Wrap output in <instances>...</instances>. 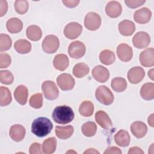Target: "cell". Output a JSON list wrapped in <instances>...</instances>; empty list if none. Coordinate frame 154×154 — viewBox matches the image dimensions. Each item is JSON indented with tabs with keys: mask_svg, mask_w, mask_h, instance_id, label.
Masks as SVG:
<instances>
[{
	"mask_svg": "<svg viewBox=\"0 0 154 154\" xmlns=\"http://www.w3.org/2000/svg\"><path fill=\"white\" fill-rule=\"evenodd\" d=\"M74 112L72 108L67 105L57 106L53 111L52 117L53 120L58 124H67L74 119Z\"/></svg>",
	"mask_w": 154,
	"mask_h": 154,
	"instance_id": "6da1fadb",
	"label": "cell"
},
{
	"mask_svg": "<svg viewBox=\"0 0 154 154\" xmlns=\"http://www.w3.org/2000/svg\"><path fill=\"white\" fill-rule=\"evenodd\" d=\"M53 125L51 121L46 117H38L31 125V132L38 137H43L48 135L52 129Z\"/></svg>",
	"mask_w": 154,
	"mask_h": 154,
	"instance_id": "7a4b0ae2",
	"label": "cell"
},
{
	"mask_svg": "<svg viewBox=\"0 0 154 154\" xmlns=\"http://www.w3.org/2000/svg\"><path fill=\"white\" fill-rule=\"evenodd\" d=\"M95 97L100 103L105 105H109L114 101L112 93L105 85H100L96 89Z\"/></svg>",
	"mask_w": 154,
	"mask_h": 154,
	"instance_id": "3957f363",
	"label": "cell"
},
{
	"mask_svg": "<svg viewBox=\"0 0 154 154\" xmlns=\"http://www.w3.org/2000/svg\"><path fill=\"white\" fill-rule=\"evenodd\" d=\"M60 41L55 35H48L46 36L42 42V49L47 54H54L58 49Z\"/></svg>",
	"mask_w": 154,
	"mask_h": 154,
	"instance_id": "277c9868",
	"label": "cell"
},
{
	"mask_svg": "<svg viewBox=\"0 0 154 154\" xmlns=\"http://www.w3.org/2000/svg\"><path fill=\"white\" fill-rule=\"evenodd\" d=\"M42 90L45 97L48 100H55L58 98L59 90L54 82L45 81L42 83Z\"/></svg>",
	"mask_w": 154,
	"mask_h": 154,
	"instance_id": "5b68a950",
	"label": "cell"
},
{
	"mask_svg": "<svg viewBox=\"0 0 154 154\" xmlns=\"http://www.w3.org/2000/svg\"><path fill=\"white\" fill-rule=\"evenodd\" d=\"M101 25V18L100 16L94 12L88 13L84 18V26L90 31L97 29Z\"/></svg>",
	"mask_w": 154,
	"mask_h": 154,
	"instance_id": "8992f818",
	"label": "cell"
},
{
	"mask_svg": "<svg viewBox=\"0 0 154 154\" xmlns=\"http://www.w3.org/2000/svg\"><path fill=\"white\" fill-rule=\"evenodd\" d=\"M86 48L84 44L80 41L72 42L68 48V53L70 57L78 59L83 57L85 53Z\"/></svg>",
	"mask_w": 154,
	"mask_h": 154,
	"instance_id": "52a82bcc",
	"label": "cell"
},
{
	"mask_svg": "<svg viewBox=\"0 0 154 154\" xmlns=\"http://www.w3.org/2000/svg\"><path fill=\"white\" fill-rule=\"evenodd\" d=\"M82 27L81 24L76 22L68 23L64 29V34L69 39L73 40L78 37L81 34Z\"/></svg>",
	"mask_w": 154,
	"mask_h": 154,
	"instance_id": "ba28073f",
	"label": "cell"
},
{
	"mask_svg": "<svg viewBox=\"0 0 154 154\" xmlns=\"http://www.w3.org/2000/svg\"><path fill=\"white\" fill-rule=\"evenodd\" d=\"M57 82L59 87L64 91L70 90L73 88L75 81L69 73H62L57 78Z\"/></svg>",
	"mask_w": 154,
	"mask_h": 154,
	"instance_id": "9c48e42d",
	"label": "cell"
},
{
	"mask_svg": "<svg viewBox=\"0 0 154 154\" xmlns=\"http://www.w3.org/2000/svg\"><path fill=\"white\" fill-rule=\"evenodd\" d=\"M150 42V37L149 34L144 31L138 32L132 38L133 45L138 49L147 48Z\"/></svg>",
	"mask_w": 154,
	"mask_h": 154,
	"instance_id": "30bf717a",
	"label": "cell"
},
{
	"mask_svg": "<svg viewBox=\"0 0 154 154\" xmlns=\"http://www.w3.org/2000/svg\"><path fill=\"white\" fill-rule=\"evenodd\" d=\"M127 76L129 81L131 84H136L143 79L145 76V72L142 67L136 66L131 68L128 71Z\"/></svg>",
	"mask_w": 154,
	"mask_h": 154,
	"instance_id": "8fae6325",
	"label": "cell"
},
{
	"mask_svg": "<svg viewBox=\"0 0 154 154\" xmlns=\"http://www.w3.org/2000/svg\"><path fill=\"white\" fill-rule=\"evenodd\" d=\"M117 54L121 61L128 62L132 58V49L126 43H121L117 48Z\"/></svg>",
	"mask_w": 154,
	"mask_h": 154,
	"instance_id": "7c38bea8",
	"label": "cell"
},
{
	"mask_svg": "<svg viewBox=\"0 0 154 154\" xmlns=\"http://www.w3.org/2000/svg\"><path fill=\"white\" fill-rule=\"evenodd\" d=\"M91 72L94 79L99 82H105L109 77V70L101 65L95 66Z\"/></svg>",
	"mask_w": 154,
	"mask_h": 154,
	"instance_id": "4fadbf2b",
	"label": "cell"
},
{
	"mask_svg": "<svg viewBox=\"0 0 154 154\" xmlns=\"http://www.w3.org/2000/svg\"><path fill=\"white\" fill-rule=\"evenodd\" d=\"M152 16L151 11L146 7L137 10L134 14V20L140 24H144L149 22Z\"/></svg>",
	"mask_w": 154,
	"mask_h": 154,
	"instance_id": "5bb4252c",
	"label": "cell"
},
{
	"mask_svg": "<svg viewBox=\"0 0 154 154\" xmlns=\"http://www.w3.org/2000/svg\"><path fill=\"white\" fill-rule=\"evenodd\" d=\"M140 61L144 67H152L154 65L153 48H147L142 51L140 55Z\"/></svg>",
	"mask_w": 154,
	"mask_h": 154,
	"instance_id": "9a60e30c",
	"label": "cell"
},
{
	"mask_svg": "<svg viewBox=\"0 0 154 154\" xmlns=\"http://www.w3.org/2000/svg\"><path fill=\"white\" fill-rule=\"evenodd\" d=\"M105 12L109 17L116 18L120 16L122 12V7L119 2L111 1L106 4Z\"/></svg>",
	"mask_w": 154,
	"mask_h": 154,
	"instance_id": "2e32d148",
	"label": "cell"
},
{
	"mask_svg": "<svg viewBox=\"0 0 154 154\" xmlns=\"http://www.w3.org/2000/svg\"><path fill=\"white\" fill-rule=\"evenodd\" d=\"M26 131L25 128L21 125H12L10 129L9 134L11 138L16 141H21L25 137Z\"/></svg>",
	"mask_w": 154,
	"mask_h": 154,
	"instance_id": "e0dca14e",
	"label": "cell"
},
{
	"mask_svg": "<svg viewBox=\"0 0 154 154\" xmlns=\"http://www.w3.org/2000/svg\"><path fill=\"white\" fill-rule=\"evenodd\" d=\"M131 131L135 137L141 138L146 135L147 132V127L144 122L136 121L131 124Z\"/></svg>",
	"mask_w": 154,
	"mask_h": 154,
	"instance_id": "ac0fdd59",
	"label": "cell"
},
{
	"mask_svg": "<svg viewBox=\"0 0 154 154\" xmlns=\"http://www.w3.org/2000/svg\"><path fill=\"white\" fill-rule=\"evenodd\" d=\"M95 120L97 124L103 129H109L112 125L109 116L103 111L99 110L96 112Z\"/></svg>",
	"mask_w": 154,
	"mask_h": 154,
	"instance_id": "d6986e66",
	"label": "cell"
},
{
	"mask_svg": "<svg viewBox=\"0 0 154 154\" xmlns=\"http://www.w3.org/2000/svg\"><path fill=\"white\" fill-rule=\"evenodd\" d=\"M120 33L124 36H130L132 35L135 30L134 23L129 20H123L121 21L118 26Z\"/></svg>",
	"mask_w": 154,
	"mask_h": 154,
	"instance_id": "ffe728a7",
	"label": "cell"
},
{
	"mask_svg": "<svg viewBox=\"0 0 154 154\" xmlns=\"http://www.w3.org/2000/svg\"><path fill=\"white\" fill-rule=\"evenodd\" d=\"M28 95V88L23 85H20L16 87L14 92L16 100L20 105H25L27 102Z\"/></svg>",
	"mask_w": 154,
	"mask_h": 154,
	"instance_id": "44dd1931",
	"label": "cell"
},
{
	"mask_svg": "<svg viewBox=\"0 0 154 154\" xmlns=\"http://www.w3.org/2000/svg\"><path fill=\"white\" fill-rule=\"evenodd\" d=\"M114 138L116 143L120 147H127L130 143V135L129 133L125 130L121 129L119 131L114 135Z\"/></svg>",
	"mask_w": 154,
	"mask_h": 154,
	"instance_id": "7402d4cb",
	"label": "cell"
},
{
	"mask_svg": "<svg viewBox=\"0 0 154 154\" xmlns=\"http://www.w3.org/2000/svg\"><path fill=\"white\" fill-rule=\"evenodd\" d=\"M53 64L57 70L64 71L69 66V60L66 55L63 54H58L54 57Z\"/></svg>",
	"mask_w": 154,
	"mask_h": 154,
	"instance_id": "603a6c76",
	"label": "cell"
},
{
	"mask_svg": "<svg viewBox=\"0 0 154 154\" xmlns=\"http://www.w3.org/2000/svg\"><path fill=\"white\" fill-rule=\"evenodd\" d=\"M6 28L10 33H18L22 29L23 23L17 17H12L7 20L6 23Z\"/></svg>",
	"mask_w": 154,
	"mask_h": 154,
	"instance_id": "cb8c5ba5",
	"label": "cell"
},
{
	"mask_svg": "<svg viewBox=\"0 0 154 154\" xmlns=\"http://www.w3.org/2000/svg\"><path fill=\"white\" fill-rule=\"evenodd\" d=\"M74 131V128L71 125L60 126H57L55 129V132L57 137L62 140H66L70 138Z\"/></svg>",
	"mask_w": 154,
	"mask_h": 154,
	"instance_id": "d4e9b609",
	"label": "cell"
},
{
	"mask_svg": "<svg viewBox=\"0 0 154 154\" xmlns=\"http://www.w3.org/2000/svg\"><path fill=\"white\" fill-rule=\"evenodd\" d=\"M140 95L146 100H150L154 98V84L152 82L144 84L141 88Z\"/></svg>",
	"mask_w": 154,
	"mask_h": 154,
	"instance_id": "484cf974",
	"label": "cell"
},
{
	"mask_svg": "<svg viewBox=\"0 0 154 154\" xmlns=\"http://www.w3.org/2000/svg\"><path fill=\"white\" fill-rule=\"evenodd\" d=\"M26 37L32 41H38L42 36L41 28L35 25L29 26L26 31Z\"/></svg>",
	"mask_w": 154,
	"mask_h": 154,
	"instance_id": "4316f807",
	"label": "cell"
},
{
	"mask_svg": "<svg viewBox=\"0 0 154 154\" xmlns=\"http://www.w3.org/2000/svg\"><path fill=\"white\" fill-rule=\"evenodd\" d=\"M14 48L17 52L20 54H25L31 51V44L25 39H20L14 43Z\"/></svg>",
	"mask_w": 154,
	"mask_h": 154,
	"instance_id": "83f0119b",
	"label": "cell"
},
{
	"mask_svg": "<svg viewBox=\"0 0 154 154\" xmlns=\"http://www.w3.org/2000/svg\"><path fill=\"white\" fill-rule=\"evenodd\" d=\"M99 60L102 64L105 65H110L114 62L116 56L112 51L105 49L100 53Z\"/></svg>",
	"mask_w": 154,
	"mask_h": 154,
	"instance_id": "f1b7e54d",
	"label": "cell"
},
{
	"mask_svg": "<svg viewBox=\"0 0 154 154\" xmlns=\"http://www.w3.org/2000/svg\"><path fill=\"white\" fill-rule=\"evenodd\" d=\"M57 147V140L55 137L46 139L42 144V152L46 154H51L55 151Z\"/></svg>",
	"mask_w": 154,
	"mask_h": 154,
	"instance_id": "f546056e",
	"label": "cell"
},
{
	"mask_svg": "<svg viewBox=\"0 0 154 154\" xmlns=\"http://www.w3.org/2000/svg\"><path fill=\"white\" fill-rule=\"evenodd\" d=\"M89 71L90 69L88 66L84 63H79L75 64L73 69V75L78 78H83L89 73Z\"/></svg>",
	"mask_w": 154,
	"mask_h": 154,
	"instance_id": "4dcf8cb0",
	"label": "cell"
},
{
	"mask_svg": "<svg viewBox=\"0 0 154 154\" xmlns=\"http://www.w3.org/2000/svg\"><path fill=\"white\" fill-rule=\"evenodd\" d=\"M94 111L93 103L89 100H85L82 102L79 108V114L84 117L91 116Z\"/></svg>",
	"mask_w": 154,
	"mask_h": 154,
	"instance_id": "1f68e13d",
	"label": "cell"
},
{
	"mask_svg": "<svg viewBox=\"0 0 154 154\" xmlns=\"http://www.w3.org/2000/svg\"><path fill=\"white\" fill-rule=\"evenodd\" d=\"M12 100L11 94L10 90L5 87L1 86L0 87V105L4 106L9 105Z\"/></svg>",
	"mask_w": 154,
	"mask_h": 154,
	"instance_id": "d6a6232c",
	"label": "cell"
},
{
	"mask_svg": "<svg viewBox=\"0 0 154 154\" xmlns=\"http://www.w3.org/2000/svg\"><path fill=\"white\" fill-rule=\"evenodd\" d=\"M111 87L116 92H122L127 87L126 81L121 77L114 78L111 81Z\"/></svg>",
	"mask_w": 154,
	"mask_h": 154,
	"instance_id": "836d02e7",
	"label": "cell"
},
{
	"mask_svg": "<svg viewBox=\"0 0 154 154\" xmlns=\"http://www.w3.org/2000/svg\"><path fill=\"white\" fill-rule=\"evenodd\" d=\"M97 131V126L93 122H87L84 123L81 127L82 134L87 137H91L95 135Z\"/></svg>",
	"mask_w": 154,
	"mask_h": 154,
	"instance_id": "e575fe53",
	"label": "cell"
},
{
	"mask_svg": "<svg viewBox=\"0 0 154 154\" xmlns=\"http://www.w3.org/2000/svg\"><path fill=\"white\" fill-rule=\"evenodd\" d=\"M12 45L10 37L6 34H0V51H5L8 50Z\"/></svg>",
	"mask_w": 154,
	"mask_h": 154,
	"instance_id": "d590c367",
	"label": "cell"
},
{
	"mask_svg": "<svg viewBox=\"0 0 154 154\" xmlns=\"http://www.w3.org/2000/svg\"><path fill=\"white\" fill-rule=\"evenodd\" d=\"M29 105L34 108L38 109L43 105V96L42 93H36L32 95L29 100Z\"/></svg>",
	"mask_w": 154,
	"mask_h": 154,
	"instance_id": "8d00e7d4",
	"label": "cell"
},
{
	"mask_svg": "<svg viewBox=\"0 0 154 154\" xmlns=\"http://www.w3.org/2000/svg\"><path fill=\"white\" fill-rule=\"evenodd\" d=\"M14 8L19 14H23L28 11V3L25 0H17L14 2Z\"/></svg>",
	"mask_w": 154,
	"mask_h": 154,
	"instance_id": "74e56055",
	"label": "cell"
},
{
	"mask_svg": "<svg viewBox=\"0 0 154 154\" xmlns=\"http://www.w3.org/2000/svg\"><path fill=\"white\" fill-rule=\"evenodd\" d=\"M0 80L2 84L5 85H10L13 83L14 80V76L9 70H1Z\"/></svg>",
	"mask_w": 154,
	"mask_h": 154,
	"instance_id": "f35d334b",
	"label": "cell"
},
{
	"mask_svg": "<svg viewBox=\"0 0 154 154\" xmlns=\"http://www.w3.org/2000/svg\"><path fill=\"white\" fill-rule=\"evenodd\" d=\"M11 62L10 56L7 53L0 54V68H6L8 67Z\"/></svg>",
	"mask_w": 154,
	"mask_h": 154,
	"instance_id": "ab89813d",
	"label": "cell"
},
{
	"mask_svg": "<svg viewBox=\"0 0 154 154\" xmlns=\"http://www.w3.org/2000/svg\"><path fill=\"white\" fill-rule=\"evenodd\" d=\"M146 2L145 0H126L125 3L131 8H135L142 5Z\"/></svg>",
	"mask_w": 154,
	"mask_h": 154,
	"instance_id": "60d3db41",
	"label": "cell"
},
{
	"mask_svg": "<svg viewBox=\"0 0 154 154\" xmlns=\"http://www.w3.org/2000/svg\"><path fill=\"white\" fill-rule=\"evenodd\" d=\"M40 144L38 143H32L29 149V152L31 154H36V153H42L43 152L40 149Z\"/></svg>",
	"mask_w": 154,
	"mask_h": 154,
	"instance_id": "b9f144b4",
	"label": "cell"
},
{
	"mask_svg": "<svg viewBox=\"0 0 154 154\" xmlns=\"http://www.w3.org/2000/svg\"><path fill=\"white\" fill-rule=\"evenodd\" d=\"M8 5L6 1L1 0L0 1V16L2 17L7 11Z\"/></svg>",
	"mask_w": 154,
	"mask_h": 154,
	"instance_id": "7bdbcfd3",
	"label": "cell"
},
{
	"mask_svg": "<svg viewBox=\"0 0 154 154\" xmlns=\"http://www.w3.org/2000/svg\"><path fill=\"white\" fill-rule=\"evenodd\" d=\"M104 154H110V153H117V154H121L122 151L121 150L115 146H112V147H109L106 149L103 153Z\"/></svg>",
	"mask_w": 154,
	"mask_h": 154,
	"instance_id": "ee69618b",
	"label": "cell"
},
{
	"mask_svg": "<svg viewBox=\"0 0 154 154\" xmlns=\"http://www.w3.org/2000/svg\"><path fill=\"white\" fill-rule=\"evenodd\" d=\"M62 2L64 4L65 6L69 8H73L78 5V4L79 3V1L66 0V1H62Z\"/></svg>",
	"mask_w": 154,
	"mask_h": 154,
	"instance_id": "f6af8a7d",
	"label": "cell"
},
{
	"mask_svg": "<svg viewBox=\"0 0 154 154\" xmlns=\"http://www.w3.org/2000/svg\"><path fill=\"white\" fill-rule=\"evenodd\" d=\"M134 153H138V154H143L144 152L138 147H131L128 151V154H134Z\"/></svg>",
	"mask_w": 154,
	"mask_h": 154,
	"instance_id": "bcb514c9",
	"label": "cell"
},
{
	"mask_svg": "<svg viewBox=\"0 0 154 154\" xmlns=\"http://www.w3.org/2000/svg\"><path fill=\"white\" fill-rule=\"evenodd\" d=\"M153 114H152L150 116H149V117H148V120H147V122H148V123L149 124V125L151 126V127H153Z\"/></svg>",
	"mask_w": 154,
	"mask_h": 154,
	"instance_id": "7dc6e473",
	"label": "cell"
},
{
	"mask_svg": "<svg viewBox=\"0 0 154 154\" xmlns=\"http://www.w3.org/2000/svg\"><path fill=\"white\" fill-rule=\"evenodd\" d=\"M84 153H99V152L98 151H97L96 150H95L94 149H88V150H85Z\"/></svg>",
	"mask_w": 154,
	"mask_h": 154,
	"instance_id": "c3c4849f",
	"label": "cell"
},
{
	"mask_svg": "<svg viewBox=\"0 0 154 154\" xmlns=\"http://www.w3.org/2000/svg\"><path fill=\"white\" fill-rule=\"evenodd\" d=\"M148 75L149 76L150 78V79L152 80H153V69H152L151 70H150L148 72Z\"/></svg>",
	"mask_w": 154,
	"mask_h": 154,
	"instance_id": "681fc988",
	"label": "cell"
}]
</instances>
